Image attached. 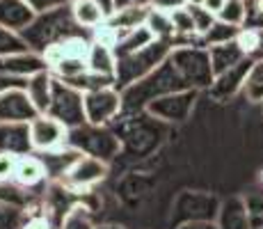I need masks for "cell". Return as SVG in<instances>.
Wrapping results in <instances>:
<instances>
[{
  "label": "cell",
  "mask_w": 263,
  "mask_h": 229,
  "mask_svg": "<svg viewBox=\"0 0 263 229\" xmlns=\"http://www.w3.org/2000/svg\"><path fill=\"white\" fill-rule=\"evenodd\" d=\"M73 34H85V30L76 23L71 3H67L60 5V7L46 9V12H37L34 21L23 30L21 37L30 50H37V53L44 55L55 44L64 42L67 37H73Z\"/></svg>",
  "instance_id": "obj_1"
},
{
  "label": "cell",
  "mask_w": 263,
  "mask_h": 229,
  "mask_svg": "<svg viewBox=\"0 0 263 229\" xmlns=\"http://www.w3.org/2000/svg\"><path fill=\"white\" fill-rule=\"evenodd\" d=\"M172 48H174L172 42L156 39V42H151L149 46H144L142 50H138V53L117 58V76H115L117 90H124V87H128V85L142 80L144 76H149L151 71L167 58Z\"/></svg>",
  "instance_id": "obj_2"
},
{
  "label": "cell",
  "mask_w": 263,
  "mask_h": 229,
  "mask_svg": "<svg viewBox=\"0 0 263 229\" xmlns=\"http://www.w3.org/2000/svg\"><path fill=\"white\" fill-rule=\"evenodd\" d=\"M67 145L78 149L80 154H89L96 158L112 161L115 156H119L121 151V140L115 131H110V126H99V124H85L69 129Z\"/></svg>",
  "instance_id": "obj_3"
},
{
  "label": "cell",
  "mask_w": 263,
  "mask_h": 229,
  "mask_svg": "<svg viewBox=\"0 0 263 229\" xmlns=\"http://www.w3.org/2000/svg\"><path fill=\"white\" fill-rule=\"evenodd\" d=\"M85 103V119L89 124L110 126L117 117L124 113V99H121V90L115 85H105V87H96L83 94Z\"/></svg>",
  "instance_id": "obj_4"
},
{
  "label": "cell",
  "mask_w": 263,
  "mask_h": 229,
  "mask_svg": "<svg viewBox=\"0 0 263 229\" xmlns=\"http://www.w3.org/2000/svg\"><path fill=\"white\" fill-rule=\"evenodd\" d=\"M46 115L60 119L67 124L69 129L85 124V103H83V92L76 90L73 85L64 83V80H53V96H50V105Z\"/></svg>",
  "instance_id": "obj_5"
},
{
  "label": "cell",
  "mask_w": 263,
  "mask_h": 229,
  "mask_svg": "<svg viewBox=\"0 0 263 229\" xmlns=\"http://www.w3.org/2000/svg\"><path fill=\"white\" fill-rule=\"evenodd\" d=\"M201 90H181L172 92V94L158 96L144 108V113L158 121H167V124H181V121L190 119L192 108L197 103V96Z\"/></svg>",
  "instance_id": "obj_6"
},
{
  "label": "cell",
  "mask_w": 263,
  "mask_h": 229,
  "mask_svg": "<svg viewBox=\"0 0 263 229\" xmlns=\"http://www.w3.org/2000/svg\"><path fill=\"white\" fill-rule=\"evenodd\" d=\"M108 177V161L96 158V156L83 154L78 161L73 163V167L64 174L62 183L67 188H71L73 192H83L94 188L96 183H101Z\"/></svg>",
  "instance_id": "obj_7"
},
{
  "label": "cell",
  "mask_w": 263,
  "mask_h": 229,
  "mask_svg": "<svg viewBox=\"0 0 263 229\" xmlns=\"http://www.w3.org/2000/svg\"><path fill=\"white\" fill-rule=\"evenodd\" d=\"M67 135L69 126L46 113L37 115L30 121V140H32L34 151H48L55 149V147L67 145Z\"/></svg>",
  "instance_id": "obj_8"
},
{
  "label": "cell",
  "mask_w": 263,
  "mask_h": 229,
  "mask_svg": "<svg viewBox=\"0 0 263 229\" xmlns=\"http://www.w3.org/2000/svg\"><path fill=\"white\" fill-rule=\"evenodd\" d=\"M37 115L42 113L34 108L25 87H16L0 94V121H32Z\"/></svg>",
  "instance_id": "obj_9"
},
{
  "label": "cell",
  "mask_w": 263,
  "mask_h": 229,
  "mask_svg": "<svg viewBox=\"0 0 263 229\" xmlns=\"http://www.w3.org/2000/svg\"><path fill=\"white\" fill-rule=\"evenodd\" d=\"M252 67V60L245 58L240 64H236V67L222 71V74H217L213 78V83H211L209 87V94L213 96L215 101H229L234 99L238 92H242V85H245V78H247V71Z\"/></svg>",
  "instance_id": "obj_10"
},
{
  "label": "cell",
  "mask_w": 263,
  "mask_h": 229,
  "mask_svg": "<svg viewBox=\"0 0 263 229\" xmlns=\"http://www.w3.org/2000/svg\"><path fill=\"white\" fill-rule=\"evenodd\" d=\"M48 69L46 55L37 53V50H18V53H9L0 58V71L12 76H21V78H30V76L39 74V71Z\"/></svg>",
  "instance_id": "obj_11"
},
{
  "label": "cell",
  "mask_w": 263,
  "mask_h": 229,
  "mask_svg": "<svg viewBox=\"0 0 263 229\" xmlns=\"http://www.w3.org/2000/svg\"><path fill=\"white\" fill-rule=\"evenodd\" d=\"M0 151H9L16 156L32 154L30 121H0Z\"/></svg>",
  "instance_id": "obj_12"
},
{
  "label": "cell",
  "mask_w": 263,
  "mask_h": 229,
  "mask_svg": "<svg viewBox=\"0 0 263 229\" xmlns=\"http://www.w3.org/2000/svg\"><path fill=\"white\" fill-rule=\"evenodd\" d=\"M37 16V9L28 0H0V25L21 34Z\"/></svg>",
  "instance_id": "obj_13"
},
{
  "label": "cell",
  "mask_w": 263,
  "mask_h": 229,
  "mask_svg": "<svg viewBox=\"0 0 263 229\" xmlns=\"http://www.w3.org/2000/svg\"><path fill=\"white\" fill-rule=\"evenodd\" d=\"M80 156L83 154L69 145L55 147V149H48V151H39V158L44 161V167H46L48 181H62L64 174L71 170L73 163L78 161Z\"/></svg>",
  "instance_id": "obj_14"
},
{
  "label": "cell",
  "mask_w": 263,
  "mask_h": 229,
  "mask_svg": "<svg viewBox=\"0 0 263 229\" xmlns=\"http://www.w3.org/2000/svg\"><path fill=\"white\" fill-rule=\"evenodd\" d=\"M217 229H254L247 202L242 197H229L217 211Z\"/></svg>",
  "instance_id": "obj_15"
},
{
  "label": "cell",
  "mask_w": 263,
  "mask_h": 229,
  "mask_svg": "<svg viewBox=\"0 0 263 229\" xmlns=\"http://www.w3.org/2000/svg\"><path fill=\"white\" fill-rule=\"evenodd\" d=\"M14 181L18 186L32 188L42 186L44 181H48V174H46V167H44V161L39 158L37 154H28V156H18V163H16V172H14Z\"/></svg>",
  "instance_id": "obj_16"
},
{
  "label": "cell",
  "mask_w": 263,
  "mask_h": 229,
  "mask_svg": "<svg viewBox=\"0 0 263 229\" xmlns=\"http://www.w3.org/2000/svg\"><path fill=\"white\" fill-rule=\"evenodd\" d=\"M85 60H87V69L94 71V74L108 76V78H115V76H117V53H115L112 46L92 42Z\"/></svg>",
  "instance_id": "obj_17"
},
{
  "label": "cell",
  "mask_w": 263,
  "mask_h": 229,
  "mask_svg": "<svg viewBox=\"0 0 263 229\" xmlns=\"http://www.w3.org/2000/svg\"><path fill=\"white\" fill-rule=\"evenodd\" d=\"M71 12H73L76 23L83 30H89V32L108 21V14H110L99 0H71Z\"/></svg>",
  "instance_id": "obj_18"
},
{
  "label": "cell",
  "mask_w": 263,
  "mask_h": 229,
  "mask_svg": "<svg viewBox=\"0 0 263 229\" xmlns=\"http://www.w3.org/2000/svg\"><path fill=\"white\" fill-rule=\"evenodd\" d=\"M209 60H211V69H213V78L222 71L236 67L245 60V53L238 46V42H227V44H215L209 46Z\"/></svg>",
  "instance_id": "obj_19"
},
{
  "label": "cell",
  "mask_w": 263,
  "mask_h": 229,
  "mask_svg": "<svg viewBox=\"0 0 263 229\" xmlns=\"http://www.w3.org/2000/svg\"><path fill=\"white\" fill-rule=\"evenodd\" d=\"M53 80H55V76L50 74V69H44V71H39V74H34L28 78V87H25V92H28L30 101L34 103V108H37L39 113H46L48 105H50Z\"/></svg>",
  "instance_id": "obj_20"
},
{
  "label": "cell",
  "mask_w": 263,
  "mask_h": 229,
  "mask_svg": "<svg viewBox=\"0 0 263 229\" xmlns=\"http://www.w3.org/2000/svg\"><path fill=\"white\" fill-rule=\"evenodd\" d=\"M149 5H133V7H121V9H112L108 14V23L110 28H115L117 32H126V30L140 28L146 23L149 16Z\"/></svg>",
  "instance_id": "obj_21"
},
{
  "label": "cell",
  "mask_w": 263,
  "mask_h": 229,
  "mask_svg": "<svg viewBox=\"0 0 263 229\" xmlns=\"http://www.w3.org/2000/svg\"><path fill=\"white\" fill-rule=\"evenodd\" d=\"M151 42H156V37L144 23V25H140V28L119 32L117 44H115V53H117V58H124V55H130V53L142 50L144 46H149Z\"/></svg>",
  "instance_id": "obj_22"
},
{
  "label": "cell",
  "mask_w": 263,
  "mask_h": 229,
  "mask_svg": "<svg viewBox=\"0 0 263 229\" xmlns=\"http://www.w3.org/2000/svg\"><path fill=\"white\" fill-rule=\"evenodd\" d=\"M238 32H240L238 25L224 23V21H220V19H217V21L199 37V42H201V46H204V48H209V46H215V44L234 42V39L238 37Z\"/></svg>",
  "instance_id": "obj_23"
},
{
  "label": "cell",
  "mask_w": 263,
  "mask_h": 229,
  "mask_svg": "<svg viewBox=\"0 0 263 229\" xmlns=\"http://www.w3.org/2000/svg\"><path fill=\"white\" fill-rule=\"evenodd\" d=\"M146 28L154 32L156 39H165V42L174 44L176 32H174V25H172V16L170 12H160V9H149V16H146Z\"/></svg>",
  "instance_id": "obj_24"
},
{
  "label": "cell",
  "mask_w": 263,
  "mask_h": 229,
  "mask_svg": "<svg viewBox=\"0 0 263 229\" xmlns=\"http://www.w3.org/2000/svg\"><path fill=\"white\" fill-rule=\"evenodd\" d=\"M242 94L252 103H263V60L252 62L250 71H247L245 85H242Z\"/></svg>",
  "instance_id": "obj_25"
},
{
  "label": "cell",
  "mask_w": 263,
  "mask_h": 229,
  "mask_svg": "<svg viewBox=\"0 0 263 229\" xmlns=\"http://www.w3.org/2000/svg\"><path fill=\"white\" fill-rule=\"evenodd\" d=\"M94 227L96 225L92 222V216H89L87 208L83 204H73L58 229H94Z\"/></svg>",
  "instance_id": "obj_26"
},
{
  "label": "cell",
  "mask_w": 263,
  "mask_h": 229,
  "mask_svg": "<svg viewBox=\"0 0 263 229\" xmlns=\"http://www.w3.org/2000/svg\"><path fill=\"white\" fill-rule=\"evenodd\" d=\"M25 218H28L25 208L0 202V229H21Z\"/></svg>",
  "instance_id": "obj_27"
},
{
  "label": "cell",
  "mask_w": 263,
  "mask_h": 229,
  "mask_svg": "<svg viewBox=\"0 0 263 229\" xmlns=\"http://www.w3.org/2000/svg\"><path fill=\"white\" fill-rule=\"evenodd\" d=\"M217 19L224 23L242 28V23H245V0H227L224 7H222L220 14H217Z\"/></svg>",
  "instance_id": "obj_28"
},
{
  "label": "cell",
  "mask_w": 263,
  "mask_h": 229,
  "mask_svg": "<svg viewBox=\"0 0 263 229\" xmlns=\"http://www.w3.org/2000/svg\"><path fill=\"white\" fill-rule=\"evenodd\" d=\"M25 48H28V44L23 42L21 34L0 25V58L9 53H18V50H25Z\"/></svg>",
  "instance_id": "obj_29"
},
{
  "label": "cell",
  "mask_w": 263,
  "mask_h": 229,
  "mask_svg": "<svg viewBox=\"0 0 263 229\" xmlns=\"http://www.w3.org/2000/svg\"><path fill=\"white\" fill-rule=\"evenodd\" d=\"M190 7V12H192V21H195V30H197V34H204L206 30L211 28L215 21H217V16L213 12H209V9L204 7V5H188Z\"/></svg>",
  "instance_id": "obj_30"
},
{
  "label": "cell",
  "mask_w": 263,
  "mask_h": 229,
  "mask_svg": "<svg viewBox=\"0 0 263 229\" xmlns=\"http://www.w3.org/2000/svg\"><path fill=\"white\" fill-rule=\"evenodd\" d=\"M242 28H263V0H245V23Z\"/></svg>",
  "instance_id": "obj_31"
},
{
  "label": "cell",
  "mask_w": 263,
  "mask_h": 229,
  "mask_svg": "<svg viewBox=\"0 0 263 229\" xmlns=\"http://www.w3.org/2000/svg\"><path fill=\"white\" fill-rule=\"evenodd\" d=\"M18 156L9 154V151H0V181H12L14 172H16Z\"/></svg>",
  "instance_id": "obj_32"
},
{
  "label": "cell",
  "mask_w": 263,
  "mask_h": 229,
  "mask_svg": "<svg viewBox=\"0 0 263 229\" xmlns=\"http://www.w3.org/2000/svg\"><path fill=\"white\" fill-rule=\"evenodd\" d=\"M21 229H55V225L46 213H32V216L25 218Z\"/></svg>",
  "instance_id": "obj_33"
},
{
  "label": "cell",
  "mask_w": 263,
  "mask_h": 229,
  "mask_svg": "<svg viewBox=\"0 0 263 229\" xmlns=\"http://www.w3.org/2000/svg\"><path fill=\"white\" fill-rule=\"evenodd\" d=\"M16 87H28V78H21V76H12V74H3L0 71V94Z\"/></svg>",
  "instance_id": "obj_34"
},
{
  "label": "cell",
  "mask_w": 263,
  "mask_h": 229,
  "mask_svg": "<svg viewBox=\"0 0 263 229\" xmlns=\"http://www.w3.org/2000/svg\"><path fill=\"white\" fill-rule=\"evenodd\" d=\"M146 3H149V7L160 9V12H174L179 7H185L188 0H146Z\"/></svg>",
  "instance_id": "obj_35"
},
{
  "label": "cell",
  "mask_w": 263,
  "mask_h": 229,
  "mask_svg": "<svg viewBox=\"0 0 263 229\" xmlns=\"http://www.w3.org/2000/svg\"><path fill=\"white\" fill-rule=\"evenodd\" d=\"M176 229H217V222L206 220V218H195V220L183 222V225L176 227Z\"/></svg>",
  "instance_id": "obj_36"
},
{
  "label": "cell",
  "mask_w": 263,
  "mask_h": 229,
  "mask_svg": "<svg viewBox=\"0 0 263 229\" xmlns=\"http://www.w3.org/2000/svg\"><path fill=\"white\" fill-rule=\"evenodd\" d=\"M250 60L252 62L263 60V28L254 30V48H252V53H250Z\"/></svg>",
  "instance_id": "obj_37"
},
{
  "label": "cell",
  "mask_w": 263,
  "mask_h": 229,
  "mask_svg": "<svg viewBox=\"0 0 263 229\" xmlns=\"http://www.w3.org/2000/svg\"><path fill=\"white\" fill-rule=\"evenodd\" d=\"M37 12H46V9H53V7H60V5H67L71 0H28Z\"/></svg>",
  "instance_id": "obj_38"
},
{
  "label": "cell",
  "mask_w": 263,
  "mask_h": 229,
  "mask_svg": "<svg viewBox=\"0 0 263 229\" xmlns=\"http://www.w3.org/2000/svg\"><path fill=\"white\" fill-rule=\"evenodd\" d=\"M133 5H149V3H146V0H112V9L133 7Z\"/></svg>",
  "instance_id": "obj_39"
},
{
  "label": "cell",
  "mask_w": 263,
  "mask_h": 229,
  "mask_svg": "<svg viewBox=\"0 0 263 229\" xmlns=\"http://www.w3.org/2000/svg\"><path fill=\"white\" fill-rule=\"evenodd\" d=\"M224 3H227V0H206L204 7L209 9V12H213L215 16H217V14H220V9L224 7Z\"/></svg>",
  "instance_id": "obj_40"
},
{
  "label": "cell",
  "mask_w": 263,
  "mask_h": 229,
  "mask_svg": "<svg viewBox=\"0 0 263 229\" xmlns=\"http://www.w3.org/2000/svg\"><path fill=\"white\" fill-rule=\"evenodd\" d=\"M101 5H103L105 9H108V12H112V0H99Z\"/></svg>",
  "instance_id": "obj_41"
},
{
  "label": "cell",
  "mask_w": 263,
  "mask_h": 229,
  "mask_svg": "<svg viewBox=\"0 0 263 229\" xmlns=\"http://www.w3.org/2000/svg\"><path fill=\"white\" fill-rule=\"evenodd\" d=\"M94 229H124V227H119V225H99Z\"/></svg>",
  "instance_id": "obj_42"
},
{
  "label": "cell",
  "mask_w": 263,
  "mask_h": 229,
  "mask_svg": "<svg viewBox=\"0 0 263 229\" xmlns=\"http://www.w3.org/2000/svg\"><path fill=\"white\" fill-rule=\"evenodd\" d=\"M206 0H188V5H204Z\"/></svg>",
  "instance_id": "obj_43"
}]
</instances>
